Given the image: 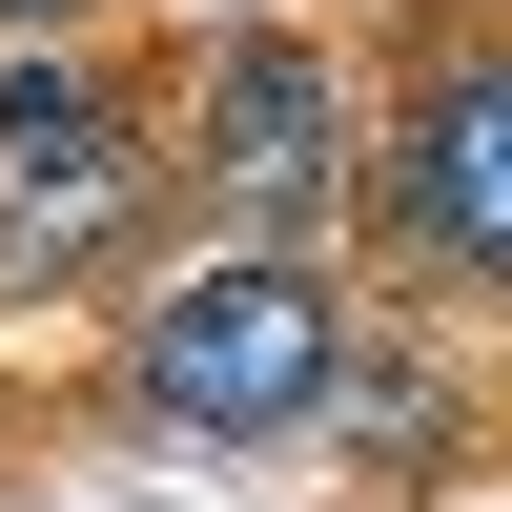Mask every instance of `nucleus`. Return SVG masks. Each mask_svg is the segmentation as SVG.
Returning <instances> with one entry per match:
<instances>
[{"instance_id": "nucleus-6", "label": "nucleus", "mask_w": 512, "mask_h": 512, "mask_svg": "<svg viewBox=\"0 0 512 512\" xmlns=\"http://www.w3.org/2000/svg\"><path fill=\"white\" fill-rule=\"evenodd\" d=\"M82 21H103V0H0V41H82Z\"/></svg>"}, {"instance_id": "nucleus-2", "label": "nucleus", "mask_w": 512, "mask_h": 512, "mask_svg": "<svg viewBox=\"0 0 512 512\" xmlns=\"http://www.w3.org/2000/svg\"><path fill=\"white\" fill-rule=\"evenodd\" d=\"M164 185H185L205 246H328L349 185H369V82H349V41L226 21V41L185 62V144H164Z\"/></svg>"}, {"instance_id": "nucleus-4", "label": "nucleus", "mask_w": 512, "mask_h": 512, "mask_svg": "<svg viewBox=\"0 0 512 512\" xmlns=\"http://www.w3.org/2000/svg\"><path fill=\"white\" fill-rule=\"evenodd\" d=\"M144 205H185V185H164V144H144V82L21 41V62H0V287H82V267H123V246H144Z\"/></svg>"}, {"instance_id": "nucleus-5", "label": "nucleus", "mask_w": 512, "mask_h": 512, "mask_svg": "<svg viewBox=\"0 0 512 512\" xmlns=\"http://www.w3.org/2000/svg\"><path fill=\"white\" fill-rule=\"evenodd\" d=\"M431 328H451V308H349V369H328V431H349V492H431V472H472V451H492L472 369H451Z\"/></svg>"}, {"instance_id": "nucleus-1", "label": "nucleus", "mask_w": 512, "mask_h": 512, "mask_svg": "<svg viewBox=\"0 0 512 512\" xmlns=\"http://www.w3.org/2000/svg\"><path fill=\"white\" fill-rule=\"evenodd\" d=\"M349 308H369V287L328 267V246H185V267L123 287L103 410H123V431H185V451H287V431H328Z\"/></svg>"}, {"instance_id": "nucleus-3", "label": "nucleus", "mask_w": 512, "mask_h": 512, "mask_svg": "<svg viewBox=\"0 0 512 512\" xmlns=\"http://www.w3.org/2000/svg\"><path fill=\"white\" fill-rule=\"evenodd\" d=\"M369 226L512 328V21L410 0L390 21V103H369Z\"/></svg>"}]
</instances>
